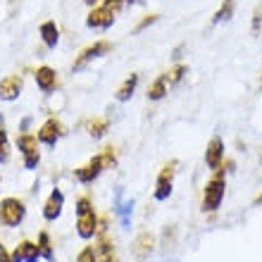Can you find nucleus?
<instances>
[{
	"label": "nucleus",
	"instance_id": "aec40b11",
	"mask_svg": "<svg viewBox=\"0 0 262 262\" xmlns=\"http://www.w3.org/2000/svg\"><path fill=\"white\" fill-rule=\"evenodd\" d=\"M167 93H169V83H167L165 74L158 76V79L148 86V100H162Z\"/></svg>",
	"mask_w": 262,
	"mask_h": 262
},
{
	"label": "nucleus",
	"instance_id": "cd10ccee",
	"mask_svg": "<svg viewBox=\"0 0 262 262\" xmlns=\"http://www.w3.org/2000/svg\"><path fill=\"white\" fill-rule=\"evenodd\" d=\"M76 214H81V212H89V210H93V200H91V195H79V198H76Z\"/></svg>",
	"mask_w": 262,
	"mask_h": 262
},
{
	"label": "nucleus",
	"instance_id": "4be33fe9",
	"mask_svg": "<svg viewBox=\"0 0 262 262\" xmlns=\"http://www.w3.org/2000/svg\"><path fill=\"white\" fill-rule=\"evenodd\" d=\"M186 74H188V67H186V64L177 62V64H174V67L165 74V79H167V83H169V86H177V83H181L184 79H186Z\"/></svg>",
	"mask_w": 262,
	"mask_h": 262
},
{
	"label": "nucleus",
	"instance_id": "c756f323",
	"mask_svg": "<svg viewBox=\"0 0 262 262\" xmlns=\"http://www.w3.org/2000/svg\"><path fill=\"white\" fill-rule=\"evenodd\" d=\"M124 5H126V0H103V7H107V10L115 12V14H117Z\"/></svg>",
	"mask_w": 262,
	"mask_h": 262
},
{
	"label": "nucleus",
	"instance_id": "f8f14e48",
	"mask_svg": "<svg viewBox=\"0 0 262 262\" xmlns=\"http://www.w3.org/2000/svg\"><path fill=\"white\" fill-rule=\"evenodd\" d=\"M224 158H227L224 141H222L220 136H214L212 141L207 143V148H205V165H207V169H212V172L222 169V162H224Z\"/></svg>",
	"mask_w": 262,
	"mask_h": 262
},
{
	"label": "nucleus",
	"instance_id": "9d476101",
	"mask_svg": "<svg viewBox=\"0 0 262 262\" xmlns=\"http://www.w3.org/2000/svg\"><path fill=\"white\" fill-rule=\"evenodd\" d=\"M21 91H24V79L19 74H7L0 79V100L12 103L21 96Z\"/></svg>",
	"mask_w": 262,
	"mask_h": 262
},
{
	"label": "nucleus",
	"instance_id": "e433bc0d",
	"mask_svg": "<svg viewBox=\"0 0 262 262\" xmlns=\"http://www.w3.org/2000/svg\"><path fill=\"white\" fill-rule=\"evenodd\" d=\"M0 129H5V117L0 115Z\"/></svg>",
	"mask_w": 262,
	"mask_h": 262
},
{
	"label": "nucleus",
	"instance_id": "72a5a7b5",
	"mask_svg": "<svg viewBox=\"0 0 262 262\" xmlns=\"http://www.w3.org/2000/svg\"><path fill=\"white\" fill-rule=\"evenodd\" d=\"M181 50H184V46H179V48H177V50H174V62H179V60H181Z\"/></svg>",
	"mask_w": 262,
	"mask_h": 262
},
{
	"label": "nucleus",
	"instance_id": "ddd939ff",
	"mask_svg": "<svg viewBox=\"0 0 262 262\" xmlns=\"http://www.w3.org/2000/svg\"><path fill=\"white\" fill-rule=\"evenodd\" d=\"M155 246H158L155 236H152L150 231H141V234L134 238V243H131V253H134V257H138V260H145V257H150L152 253H155Z\"/></svg>",
	"mask_w": 262,
	"mask_h": 262
},
{
	"label": "nucleus",
	"instance_id": "c85d7f7f",
	"mask_svg": "<svg viewBox=\"0 0 262 262\" xmlns=\"http://www.w3.org/2000/svg\"><path fill=\"white\" fill-rule=\"evenodd\" d=\"M158 19H160L158 14H145L143 19H141V21H138V24H136V31H145V29H148V27H152V24H155V21H158Z\"/></svg>",
	"mask_w": 262,
	"mask_h": 262
},
{
	"label": "nucleus",
	"instance_id": "9b49d317",
	"mask_svg": "<svg viewBox=\"0 0 262 262\" xmlns=\"http://www.w3.org/2000/svg\"><path fill=\"white\" fill-rule=\"evenodd\" d=\"M62 210H64V193L60 191V188H53L50 195L46 198V203H43V220L46 222L60 220Z\"/></svg>",
	"mask_w": 262,
	"mask_h": 262
},
{
	"label": "nucleus",
	"instance_id": "a878e982",
	"mask_svg": "<svg viewBox=\"0 0 262 262\" xmlns=\"http://www.w3.org/2000/svg\"><path fill=\"white\" fill-rule=\"evenodd\" d=\"M76 262H98V253H96V246H83L76 255Z\"/></svg>",
	"mask_w": 262,
	"mask_h": 262
},
{
	"label": "nucleus",
	"instance_id": "c9c22d12",
	"mask_svg": "<svg viewBox=\"0 0 262 262\" xmlns=\"http://www.w3.org/2000/svg\"><path fill=\"white\" fill-rule=\"evenodd\" d=\"M83 3H86V5H89V7H96V3H98V0H83Z\"/></svg>",
	"mask_w": 262,
	"mask_h": 262
},
{
	"label": "nucleus",
	"instance_id": "b1692460",
	"mask_svg": "<svg viewBox=\"0 0 262 262\" xmlns=\"http://www.w3.org/2000/svg\"><path fill=\"white\" fill-rule=\"evenodd\" d=\"M10 152H12V148H10L7 131L0 129V162H3V165H5V162H10Z\"/></svg>",
	"mask_w": 262,
	"mask_h": 262
},
{
	"label": "nucleus",
	"instance_id": "20e7f679",
	"mask_svg": "<svg viewBox=\"0 0 262 262\" xmlns=\"http://www.w3.org/2000/svg\"><path fill=\"white\" fill-rule=\"evenodd\" d=\"M110 50H112V43L110 41H96V43H91V46H86V48L76 55L74 62H72V72H81V69H86L91 62H93V60L107 55Z\"/></svg>",
	"mask_w": 262,
	"mask_h": 262
},
{
	"label": "nucleus",
	"instance_id": "7ed1b4c3",
	"mask_svg": "<svg viewBox=\"0 0 262 262\" xmlns=\"http://www.w3.org/2000/svg\"><path fill=\"white\" fill-rule=\"evenodd\" d=\"M17 150L21 152V162L29 172H34L38 162H41V143L34 134H19L17 138Z\"/></svg>",
	"mask_w": 262,
	"mask_h": 262
},
{
	"label": "nucleus",
	"instance_id": "4c0bfd02",
	"mask_svg": "<svg viewBox=\"0 0 262 262\" xmlns=\"http://www.w3.org/2000/svg\"><path fill=\"white\" fill-rule=\"evenodd\" d=\"M126 3H129V5H138V3H141V0H126Z\"/></svg>",
	"mask_w": 262,
	"mask_h": 262
},
{
	"label": "nucleus",
	"instance_id": "f03ea898",
	"mask_svg": "<svg viewBox=\"0 0 262 262\" xmlns=\"http://www.w3.org/2000/svg\"><path fill=\"white\" fill-rule=\"evenodd\" d=\"M24 217H27V203L21 198L10 195V198L0 200V224L3 227H7V229L19 227L21 222H24Z\"/></svg>",
	"mask_w": 262,
	"mask_h": 262
},
{
	"label": "nucleus",
	"instance_id": "f3484780",
	"mask_svg": "<svg viewBox=\"0 0 262 262\" xmlns=\"http://www.w3.org/2000/svg\"><path fill=\"white\" fill-rule=\"evenodd\" d=\"M38 34H41V41L46 48H50V50L57 48V43H60V27H57L53 19L43 21L41 29H38Z\"/></svg>",
	"mask_w": 262,
	"mask_h": 262
},
{
	"label": "nucleus",
	"instance_id": "6e6552de",
	"mask_svg": "<svg viewBox=\"0 0 262 262\" xmlns=\"http://www.w3.org/2000/svg\"><path fill=\"white\" fill-rule=\"evenodd\" d=\"M98 229H100V217L96 214V210L76 214V234H79V238H83V241L96 238Z\"/></svg>",
	"mask_w": 262,
	"mask_h": 262
},
{
	"label": "nucleus",
	"instance_id": "6ab92c4d",
	"mask_svg": "<svg viewBox=\"0 0 262 262\" xmlns=\"http://www.w3.org/2000/svg\"><path fill=\"white\" fill-rule=\"evenodd\" d=\"M107 129H110V119L105 117H91L89 122H86V131H89L91 138H103L105 134H107Z\"/></svg>",
	"mask_w": 262,
	"mask_h": 262
},
{
	"label": "nucleus",
	"instance_id": "393cba45",
	"mask_svg": "<svg viewBox=\"0 0 262 262\" xmlns=\"http://www.w3.org/2000/svg\"><path fill=\"white\" fill-rule=\"evenodd\" d=\"M100 158H103V165H105V169H112V167L117 165V150L112 148V145H105L103 148V152H98Z\"/></svg>",
	"mask_w": 262,
	"mask_h": 262
},
{
	"label": "nucleus",
	"instance_id": "1a4fd4ad",
	"mask_svg": "<svg viewBox=\"0 0 262 262\" xmlns=\"http://www.w3.org/2000/svg\"><path fill=\"white\" fill-rule=\"evenodd\" d=\"M34 79H36V86L41 93L50 96V93H55V89L60 86V79H57V72L48 64H41V67L34 72Z\"/></svg>",
	"mask_w": 262,
	"mask_h": 262
},
{
	"label": "nucleus",
	"instance_id": "423d86ee",
	"mask_svg": "<svg viewBox=\"0 0 262 262\" xmlns=\"http://www.w3.org/2000/svg\"><path fill=\"white\" fill-rule=\"evenodd\" d=\"M64 134H67V131H64L62 122H60V119H55V117H50V119H46V122L41 124V129H38L36 138H38V143H41V145L55 148L57 141H60Z\"/></svg>",
	"mask_w": 262,
	"mask_h": 262
},
{
	"label": "nucleus",
	"instance_id": "bb28decb",
	"mask_svg": "<svg viewBox=\"0 0 262 262\" xmlns=\"http://www.w3.org/2000/svg\"><path fill=\"white\" fill-rule=\"evenodd\" d=\"M174 243H177V227L169 224V227H165V231H162V246H165V248H172Z\"/></svg>",
	"mask_w": 262,
	"mask_h": 262
},
{
	"label": "nucleus",
	"instance_id": "7c9ffc66",
	"mask_svg": "<svg viewBox=\"0 0 262 262\" xmlns=\"http://www.w3.org/2000/svg\"><path fill=\"white\" fill-rule=\"evenodd\" d=\"M262 27V5L255 10V14H253V34H257Z\"/></svg>",
	"mask_w": 262,
	"mask_h": 262
},
{
	"label": "nucleus",
	"instance_id": "2eb2a0df",
	"mask_svg": "<svg viewBox=\"0 0 262 262\" xmlns=\"http://www.w3.org/2000/svg\"><path fill=\"white\" fill-rule=\"evenodd\" d=\"M41 248L34 241H21L17 248L12 250V262H38L41 260Z\"/></svg>",
	"mask_w": 262,
	"mask_h": 262
},
{
	"label": "nucleus",
	"instance_id": "473e14b6",
	"mask_svg": "<svg viewBox=\"0 0 262 262\" xmlns=\"http://www.w3.org/2000/svg\"><path fill=\"white\" fill-rule=\"evenodd\" d=\"M234 167H236V162L231 158H224V162H222V169L224 172H234Z\"/></svg>",
	"mask_w": 262,
	"mask_h": 262
},
{
	"label": "nucleus",
	"instance_id": "2f4dec72",
	"mask_svg": "<svg viewBox=\"0 0 262 262\" xmlns=\"http://www.w3.org/2000/svg\"><path fill=\"white\" fill-rule=\"evenodd\" d=\"M0 262H12V253H7V248L0 243Z\"/></svg>",
	"mask_w": 262,
	"mask_h": 262
},
{
	"label": "nucleus",
	"instance_id": "0eeeda50",
	"mask_svg": "<svg viewBox=\"0 0 262 262\" xmlns=\"http://www.w3.org/2000/svg\"><path fill=\"white\" fill-rule=\"evenodd\" d=\"M103 172H105L103 158H100V155H93L86 165H81V167H76L74 169V179L79 181V184H83V186H91V184H93Z\"/></svg>",
	"mask_w": 262,
	"mask_h": 262
},
{
	"label": "nucleus",
	"instance_id": "5701e85b",
	"mask_svg": "<svg viewBox=\"0 0 262 262\" xmlns=\"http://www.w3.org/2000/svg\"><path fill=\"white\" fill-rule=\"evenodd\" d=\"M38 248H41V255L46 257V260L48 262H53L55 260V253H53V241H50V234L48 231H41V234H38Z\"/></svg>",
	"mask_w": 262,
	"mask_h": 262
},
{
	"label": "nucleus",
	"instance_id": "f257e3e1",
	"mask_svg": "<svg viewBox=\"0 0 262 262\" xmlns=\"http://www.w3.org/2000/svg\"><path fill=\"white\" fill-rule=\"evenodd\" d=\"M224 169H217L212 174V179H207L205 188H203V200H200V210L203 212H217L222 207V200L227 193V179H224Z\"/></svg>",
	"mask_w": 262,
	"mask_h": 262
},
{
	"label": "nucleus",
	"instance_id": "4468645a",
	"mask_svg": "<svg viewBox=\"0 0 262 262\" xmlns=\"http://www.w3.org/2000/svg\"><path fill=\"white\" fill-rule=\"evenodd\" d=\"M86 24H89V29H100V31H105V29H110L112 24H115V12H110L107 7H91L89 17H86Z\"/></svg>",
	"mask_w": 262,
	"mask_h": 262
},
{
	"label": "nucleus",
	"instance_id": "dca6fc26",
	"mask_svg": "<svg viewBox=\"0 0 262 262\" xmlns=\"http://www.w3.org/2000/svg\"><path fill=\"white\" fill-rule=\"evenodd\" d=\"M98 262H119L117 253H115V243L107 236V231H98V243H96Z\"/></svg>",
	"mask_w": 262,
	"mask_h": 262
},
{
	"label": "nucleus",
	"instance_id": "a211bd4d",
	"mask_svg": "<svg viewBox=\"0 0 262 262\" xmlns=\"http://www.w3.org/2000/svg\"><path fill=\"white\" fill-rule=\"evenodd\" d=\"M138 89V74H129L122 81V86L117 89V93H115V98H117L119 103H126V100H131V96L136 93Z\"/></svg>",
	"mask_w": 262,
	"mask_h": 262
},
{
	"label": "nucleus",
	"instance_id": "412c9836",
	"mask_svg": "<svg viewBox=\"0 0 262 262\" xmlns=\"http://www.w3.org/2000/svg\"><path fill=\"white\" fill-rule=\"evenodd\" d=\"M234 10H236V0H224L222 3V7L214 12L212 17V24H220V21H229L231 17H234Z\"/></svg>",
	"mask_w": 262,
	"mask_h": 262
},
{
	"label": "nucleus",
	"instance_id": "f704fd0d",
	"mask_svg": "<svg viewBox=\"0 0 262 262\" xmlns=\"http://www.w3.org/2000/svg\"><path fill=\"white\" fill-rule=\"evenodd\" d=\"M255 205H262V191L255 195Z\"/></svg>",
	"mask_w": 262,
	"mask_h": 262
},
{
	"label": "nucleus",
	"instance_id": "39448f33",
	"mask_svg": "<svg viewBox=\"0 0 262 262\" xmlns=\"http://www.w3.org/2000/svg\"><path fill=\"white\" fill-rule=\"evenodd\" d=\"M177 160H169L158 174V181H155V200H169L172 195V188H174V174H177Z\"/></svg>",
	"mask_w": 262,
	"mask_h": 262
}]
</instances>
